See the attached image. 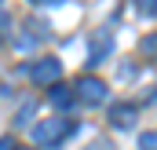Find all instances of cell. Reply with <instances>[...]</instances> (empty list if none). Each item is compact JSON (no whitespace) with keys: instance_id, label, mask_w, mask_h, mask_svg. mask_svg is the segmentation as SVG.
I'll return each instance as SVG.
<instances>
[{"instance_id":"cell-2","label":"cell","mask_w":157,"mask_h":150,"mask_svg":"<svg viewBox=\"0 0 157 150\" xmlns=\"http://www.w3.org/2000/svg\"><path fill=\"white\" fill-rule=\"evenodd\" d=\"M73 92H77V99H80V103H88V106H99V103H106V81H99V77H80Z\"/></svg>"},{"instance_id":"cell-5","label":"cell","mask_w":157,"mask_h":150,"mask_svg":"<svg viewBox=\"0 0 157 150\" xmlns=\"http://www.w3.org/2000/svg\"><path fill=\"white\" fill-rule=\"evenodd\" d=\"M110 121H113L117 128H132V121H135V106H132V103H117V106L110 110Z\"/></svg>"},{"instance_id":"cell-8","label":"cell","mask_w":157,"mask_h":150,"mask_svg":"<svg viewBox=\"0 0 157 150\" xmlns=\"http://www.w3.org/2000/svg\"><path fill=\"white\" fill-rule=\"evenodd\" d=\"M143 51H146V55H157V33L143 37Z\"/></svg>"},{"instance_id":"cell-1","label":"cell","mask_w":157,"mask_h":150,"mask_svg":"<svg viewBox=\"0 0 157 150\" xmlns=\"http://www.w3.org/2000/svg\"><path fill=\"white\" fill-rule=\"evenodd\" d=\"M70 132H73V121H66V117H51V121H40L37 128H33V139H37L40 147H55V143H62Z\"/></svg>"},{"instance_id":"cell-3","label":"cell","mask_w":157,"mask_h":150,"mask_svg":"<svg viewBox=\"0 0 157 150\" xmlns=\"http://www.w3.org/2000/svg\"><path fill=\"white\" fill-rule=\"evenodd\" d=\"M29 77H33L37 84H59V77H62V62H59L55 55L37 59V62L29 66Z\"/></svg>"},{"instance_id":"cell-7","label":"cell","mask_w":157,"mask_h":150,"mask_svg":"<svg viewBox=\"0 0 157 150\" xmlns=\"http://www.w3.org/2000/svg\"><path fill=\"white\" fill-rule=\"evenodd\" d=\"M139 150H157V132H143V139H139Z\"/></svg>"},{"instance_id":"cell-4","label":"cell","mask_w":157,"mask_h":150,"mask_svg":"<svg viewBox=\"0 0 157 150\" xmlns=\"http://www.w3.org/2000/svg\"><path fill=\"white\" fill-rule=\"evenodd\" d=\"M48 99H51V106H55V110H66V106H70L77 95H73V88H66V84H51Z\"/></svg>"},{"instance_id":"cell-9","label":"cell","mask_w":157,"mask_h":150,"mask_svg":"<svg viewBox=\"0 0 157 150\" xmlns=\"http://www.w3.org/2000/svg\"><path fill=\"white\" fill-rule=\"evenodd\" d=\"M139 11L143 15H157V0H139Z\"/></svg>"},{"instance_id":"cell-10","label":"cell","mask_w":157,"mask_h":150,"mask_svg":"<svg viewBox=\"0 0 157 150\" xmlns=\"http://www.w3.org/2000/svg\"><path fill=\"white\" fill-rule=\"evenodd\" d=\"M0 150H15V139H11V136H4V139H0Z\"/></svg>"},{"instance_id":"cell-6","label":"cell","mask_w":157,"mask_h":150,"mask_svg":"<svg viewBox=\"0 0 157 150\" xmlns=\"http://www.w3.org/2000/svg\"><path fill=\"white\" fill-rule=\"evenodd\" d=\"M110 48H113V37H110V33H95V37H91V55H88V59L99 62L102 55H110Z\"/></svg>"}]
</instances>
